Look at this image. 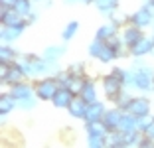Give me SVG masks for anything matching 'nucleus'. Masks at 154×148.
<instances>
[{
  "mask_svg": "<svg viewBox=\"0 0 154 148\" xmlns=\"http://www.w3.org/2000/svg\"><path fill=\"white\" fill-rule=\"evenodd\" d=\"M121 119H122L121 107L109 109V111H105V115H103V122L107 125L109 132H113V130H119V122H121Z\"/></svg>",
  "mask_w": 154,
  "mask_h": 148,
  "instance_id": "9",
  "label": "nucleus"
},
{
  "mask_svg": "<svg viewBox=\"0 0 154 148\" xmlns=\"http://www.w3.org/2000/svg\"><path fill=\"white\" fill-rule=\"evenodd\" d=\"M131 54L134 55V57H142V55H146V54H150V51H154V42H152V38H144L142 36L138 42H134V44L131 45Z\"/></svg>",
  "mask_w": 154,
  "mask_h": 148,
  "instance_id": "6",
  "label": "nucleus"
},
{
  "mask_svg": "<svg viewBox=\"0 0 154 148\" xmlns=\"http://www.w3.org/2000/svg\"><path fill=\"white\" fill-rule=\"evenodd\" d=\"M127 111L132 113L134 117H146V115H150V103H148V99H144V97L132 99Z\"/></svg>",
  "mask_w": 154,
  "mask_h": 148,
  "instance_id": "7",
  "label": "nucleus"
},
{
  "mask_svg": "<svg viewBox=\"0 0 154 148\" xmlns=\"http://www.w3.org/2000/svg\"><path fill=\"white\" fill-rule=\"evenodd\" d=\"M117 32H119V26H117L115 22L103 24V26L97 30V38H99V40L109 42V40H113V38H117Z\"/></svg>",
  "mask_w": 154,
  "mask_h": 148,
  "instance_id": "13",
  "label": "nucleus"
},
{
  "mask_svg": "<svg viewBox=\"0 0 154 148\" xmlns=\"http://www.w3.org/2000/svg\"><path fill=\"white\" fill-rule=\"evenodd\" d=\"M131 101H132V97H131V95H128V93H127L125 89H122L121 93H119L117 97H115V103H117V105H119L121 109H125V111L128 109V105H131Z\"/></svg>",
  "mask_w": 154,
  "mask_h": 148,
  "instance_id": "22",
  "label": "nucleus"
},
{
  "mask_svg": "<svg viewBox=\"0 0 154 148\" xmlns=\"http://www.w3.org/2000/svg\"><path fill=\"white\" fill-rule=\"evenodd\" d=\"M132 83H134L138 89L142 91H148L150 87H154V73L150 67H146V65H142L140 69H136L134 73H132Z\"/></svg>",
  "mask_w": 154,
  "mask_h": 148,
  "instance_id": "2",
  "label": "nucleus"
},
{
  "mask_svg": "<svg viewBox=\"0 0 154 148\" xmlns=\"http://www.w3.org/2000/svg\"><path fill=\"white\" fill-rule=\"evenodd\" d=\"M75 99V93H73L71 89H69L67 85H59V89L55 91V95H54V105L55 107H59V109H67L69 105H71V101Z\"/></svg>",
  "mask_w": 154,
  "mask_h": 148,
  "instance_id": "4",
  "label": "nucleus"
},
{
  "mask_svg": "<svg viewBox=\"0 0 154 148\" xmlns=\"http://www.w3.org/2000/svg\"><path fill=\"white\" fill-rule=\"evenodd\" d=\"M34 2H40V0H34Z\"/></svg>",
  "mask_w": 154,
  "mask_h": 148,
  "instance_id": "33",
  "label": "nucleus"
},
{
  "mask_svg": "<svg viewBox=\"0 0 154 148\" xmlns=\"http://www.w3.org/2000/svg\"><path fill=\"white\" fill-rule=\"evenodd\" d=\"M16 2H18V0H2V4H4V6H14Z\"/></svg>",
  "mask_w": 154,
  "mask_h": 148,
  "instance_id": "28",
  "label": "nucleus"
},
{
  "mask_svg": "<svg viewBox=\"0 0 154 148\" xmlns=\"http://www.w3.org/2000/svg\"><path fill=\"white\" fill-rule=\"evenodd\" d=\"M0 59H2V63H14L16 61V51L8 44H4L2 45V51H0Z\"/></svg>",
  "mask_w": 154,
  "mask_h": 148,
  "instance_id": "21",
  "label": "nucleus"
},
{
  "mask_svg": "<svg viewBox=\"0 0 154 148\" xmlns=\"http://www.w3.org/2000/svg\"><path fill=\"white\" fill-rule=\"evenodd\" d=\"M24 28H18V26H2V42L8 44V42H14L22 36Z\"/></svg>",
  "mask_w": 154,
  "mask_h": 148,
  "instance_id": "14",
  "label": "nucleus"
},
{
  "mask_svg": "<svg viewBox=\"0 0 154 148\" xmlns=\"http://www.w3.org/2000/svg\"><path fill=\"white\" fill-rule=\"evenodd\" d=\"M79 95H81V97L85 99L87 103H93V101H97V91H95V83H93V81H89V79H87V81H85V85H83V91H81V93H79Z\"/></svg>",
  "mask_w": 154,
  "mask_h": 148,
  "instance_id": "16",
  "label": "nucleus"
},
{
  "mask_svg": "<svg viewBox=\"0 0 154 148\" xmlns=\"http://www.w3.org/2000/svg\"><path fill=\"white\" fill-rule=\"evenodd\" d=\"M63 51H65V48H59V45H51V48H48V49L44 51V57L48 59V61L54 63L55 59L59 57V55H63Z\"/></svg>",
  "mask_w": 154,
  "mask_h": 148,
  "instance_id": "20",
  "label": "nucleus"
},
{
  "mask_svg": "<svg viewBox=\"0 0 154 148\" xmlns=\"http://www.w3.org/2000/svg\"><path fill=\"white\" fill-rule=\"evenodd\" d=\"M87 107H89V103H87L85 99H83L81 95H75V99L71 101V105L67 107V111H69V115L75 117V119H85Z\"/></svg>",
  "mask_w": 154,
  "mask_h": 148,
  "instance_id": "8",
  "label": "nucleus"
},
{
  "mask_svg": "<svg viewBox=\"0 0 154 148\" xmlns=\"http://www.w3.org/2000/svg\"><path fill=\"white\" fill-rule=\"evenodd\" d=\"M95 4L103 14H107V12L113 14L115 10H117V6H119V0H95Z\"/></svg>",
  "mask_w": 154,
  "mask_h": 148,
  "instance_id": "18",
  "label": "nucleus"
},
{
  "mask_svg": "<svg viewBox=\"0 0 154 148\" xmlns=\"http://www.w3.org/2000/svg\"><path fill=\"white\" fill-rule=\"evenodd\" d=\"M152 42H154V34H152Z\"/></svg>",
  "mask_w": 154,
  "mask_h": 148,
  "instance_id": "32",
  "label": "nucleus"
},
{
  "mask_svg": "<svg viewBox=\"0 0 154 148\" xmlns=\"http://www.w3.org/2000/svg\"><path fill=\"white\" fill-rule=\"evenodd\" d=\"M142 28H138V26H134V24H131V26H127L125 30H122V42H125V45L127 48H131L134 42H138L142 38Z\"/></svg>",
  "mask_w": 154,
  "mask_h": 148,
  "instance_id": "10",
  "label": "nucleus"
},
{
  "mask_svg": "<svg viewBox=\"0 0 154 148\" xmlns=\"http://www.w3.org/2000/svg\"><path fill=\"white\" fill-rule=\"evenodd\" d=\"M117 55H119V51L109 44V42H107V44H105V48H103V51H101V55H99V59L103 63H107V61H113Z\"/></svg>",
  "mask_w": 154,
  "mask_h": 148,
  "instance_id": "19",
  "label": "nucleus"
},
{
  "mask_svg": "<svg viewBox=\"0 0 154 148\" xmlns=\"http://www.w3.org/2000/svg\"><path fill=\"white\" fill-rule=\"evenodd\" d=\"M105 111H107L105 105H101L99 101H93V103H89V107H87L85 121H103Z\"/></svg>",
  "mask_w": 154,
  "mask_h": 148,
  "instance_id": "12",
  "label": "nucleus"
},
{
  "mask_svg": "<svg viewBox=\"0 0 154 148\" xmlns=\"http://www.w3.org/2000/svg\"><path fill=\"white\" fill-rule=\"evenodd\" d=\"M83 69H85V65H83V63H73L71 67H69V73H75V75H83Z\"/></svg>",
  "mask_w": 154,
  "mask_h": 148,
  "instance_id": "25",
  "label": "nucleus"
},
{
  "mask_svg": "<svg viewBox=\"0 0 154 148\" xmlns=\"http://www.w3.org/2000/svg\"><path fill=\"white\" fill-rule=\"evenodd\" d=\"M83 2H87V4H89V2H95V0H83Z\"/></svg>",
  "mask_w": 154,
  "mask_h": 148,
  "instance_id": "30",
  "label": "nucleus"
},
{
  "mask_svg": "<svg viewBox=\"0 0 154 148\" xmlns=\"http://www.w3.org/2000/svg\"><path fill=\"white\" fill-rule=\"evenodd\" d=\"M32 2H34V0H18L12 8L16 10L18 14H22L24 18H28V16L32 14Z\"/></svg>",
  "mask_w": 154,
  "mask_h": 148,
  "instance_id": "17",
  "label": "nucleus"
},
{
  "mask_svg": "<svg viewBox=\"0 0 154 148\" xmlns=\"http://www.w3.org/2000/svg\"><path fill=\"white\" fill-rule=\"evenodd\" d=\"M128 20H131V24H134V26H138V28H146V26H150V24H152L154 14H152V10H150L148 6H144V8L136 10V12L132 14Z\"/></svg>",
  "mask_w": 154,
  "mask_h": 148,
  "instance_id": "5",
  "label": "nucleus"
},
{
  "mask_svg": "<svg viewBox=\"0 0 154 148\" xmlns=\"http://www.w3.org/2000/svg\"><path fill=\"white\" fill-rule=\"evenodd\" d=\"M65 2H67V4H73V2H77V0H65Z\"/></svg>",
  "mask_w": 154,
  "mask_h": 148,
  "instance_id": "29",
  "label": "nucleus"
},
{
  "mask_svg": "<svg viewBox=\"0 0 154 148\" xmlns=\"http://www.w3.org/2000/svg\"><path fill=\"white\" fill-rule=\"evenodd\" d=\"M59 89V81L54 79V77H45V79L38 81L36 83V95L38 99H42V101H51L55 95V91Z\"/></svg>",
  "mask_w": 154,
  "mask_h": 148,
  "instance_id": "1",
  "label": "nucleus"
},
{
  "mask_svg": "<svg viewBox=\"0 0 154 148\" xmlns=\"http://www.w3.org/2000/svg\"><path fill=\"white\" fill-rule=\"evenodd\" d=\"M105 44H107L105 40H99V38H95V42L89 45V55H91V57H99L101 51H103V48H105Z\"/></svg>",
  "mask_w": 154,
  "mask_h": 148,
  "instance_id": "23",
  "label": "nucleus"
},
{
  "mask_svg": "<svg viewBox=\"0 0 154 148\" xmlns=\"http://www.w3.org/2000/svg\"><path fill=\"white\" fill-rule=\"evenodd\" d=\"M32 87L28 85V83H24V81H18V83H14L12 87H10V93H12L14 99H18V101H24V99L32 97Z\"/></svg>",
  "mask_w": 154,
  "mask_h": 148,
  "instance_id": "11",
  "label": "nucleus"
},
{
  "mask_svg": "<svg viewBox=\"0 0 154 148\" xmlns=\"http://www.w3.org/2000/svg\"><path fill=\"white\" fill-rule=\"evenodd\" d=\"M150 6H154V0H150Z\"/></svg>",
  "mask_w": 154,
  "mask_h": 148,
  "instance_id": "31",
  "label": "nucleus"
},
{
  "mask_svg": "<svg viewBox=\"0 0 154 148\" xmlns=\"http://www.w3.org/2000/svg\"><path fill=\"white\" fill-rule=\"evenodd\" d=\"M16 103H18V99H14L12 93H4L2 99H0V113H2V115H8V113L16 107Z\"/></svg>",
  "mask_w": 154,
  "mask_h": 148,
  "instance_id": "15",
  "label": "nucleus"
},
{
  "mask_svg": "<svg viewBox=\"0 0 154 148\" xmlns=\"http://www.w3.org/2000/svg\"><path fill=\"white\" fill-rule=\"evenodd\" d=\"M77 30H79V24H77V22H69V24H67V28L63 30V34H61V38H63L65 42L71 40V38L77 34Z\"/></svg>",
  "mask_w": 154,
  "mask_h": 148,
  "instance_id": "24",
  "label": "nucleus"
},
{
  "mask_svg": "<svg viewBox=\"0 0 154 148\" xmlns=\"http://www.w3.org/2000/svg\"><path fill=\"white\" fill-rule=\"evenodd\" d=\"M125 20H127V16H125V14H119L117 10H115V12H113V22L117 24V26H119V24H122V22H125Z\"/></svg>",
  "mask_w": 154,
  "mask_h": 148,
  "instance_id": "26",
  "label": "nucleus"
},
{
  "mask_svg": "<svg viewBox=\"0 0 154 148\" xmlns=\"http://www.w3.org/2000/svg\"><path fill=\"white\" fill-rule=\"evenodd\" d=\"M20 103H22V109H34V103H36V101H34L32 97H28V99H24V101H20Z\"/></svg>",
  "mask_w": 154,
  "mask_h": 148,
  "instance_id": "27",
  "label": "nucleus"
},
{
  "mask_svg": "<svg viewBox=\"0 0 154 148\" xmlns=\"http://www.w3.org/2000/svg\"><path fill=\"white\" fill-rule=\"evenodd\" d=\"M103 87H105V95H107V99L115 101V97L125 89V81L119 79L115 73H109L107 77H103Z\"/></svg>",
  "mask_w": 154,
  "mask_h": 148,
  "instance_id": "3",
  "label": "nucleus"
}]
</instances>
